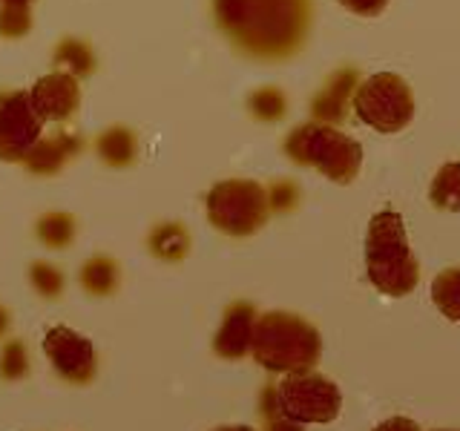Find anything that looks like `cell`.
Segmentation results:
<instances>
[{
	"label": "cell",
	"instance_id": "cell-1",
	"mask_svg": "<svg viewBox=\"0 0 460 431\" xmlns=\"http://www.w3.org/2000/svg\"><path fill=\"white\" fill-rule=\"evenodd\" d=\"M213 18L236 49L277 61L305 40L311 0H213Z\"/></svg>",
	"mask_w": 460,
	"mask_h": 431
},
{
	"label": "cell",
	"instance_id": "cell-2",
	"mask_svg": "<svg viewBox=\"0 0 460 431\" xmlns=\"http://www.w3.org/2000/svg\"><path fill=\"white\" fill-rule=\"evenodd\" d=\"M251 351L256 363L268 371L296 374L305 371L320 356V337L316 330L291 313H268L253 328Z\"/></svg>",
	"mask_w": 460,
	"mask_h": 431
},
{
	"label": "cell",
	"instance_id": "cell-3",
	"mask_svg": "<svg viewBox=\"0 0 460 431\" xmlns=\"http://www.w3.org/2000/svg\"><path fill=\"white\" fill-rule=\"evenodd\" d=\"M285 155L302 167L320 170L331 181L349 184L363 164V150L354 138L328 124H299L285 138Z\"/></svg>",
	"mask_w": 460,
	"mask_h": 431
},
{
	"label": "cell",
	"instance_id": "cell-4",
	"mask_svg": "<svg viewBox=\"0 0 460 431\" xmlns=\"http://www.w3.org/2000/svg\"><path fill=\"white\" fill-rule=\"evenodd\" d=\"M368 277L383 294H409L417 285V265L406 244L402 219L394 210H383L368 227Z\"/></svg>",
	"mask_w": 460,
	"mask_h": 431
},
{
	"label": "cell",
	"instance_id": "cell-5",
	"mask_svg": "<svg viewBox=\"0 0 460 431\" xmlns=\"http://www.w3.org/2000/svg\"><path fill=\"white\" fill-rule=\"evenodd\" d=\"M270 198L262 184L248 179L219 181L208 193V219L227 236H251L268 222Z\"/></svg>",
	"mask_w": 460,
	"mask_h": 431
},
{
	"label": "cell",
	"instance_id": "cell-6",
	"mask_svg": "<svg viewBox=\"0 0 460 431\" xmlns=\"http://www.w3.org/2000/svg\"><path fill=\"white\" fill-rule=\"evenodd\" d=\"M262 402L282 414L288 423H325L340 414V391L320 374H291L279 385L265 388Z\"/></svg>",
	"mask_w": 460,
	"mask_h": 431
},
{
	"label": "cell",
	"instance_id": "cell-7",
	"mask_svg": "<svg viewBox=\"0 0 460 431\" xmlns=\"http://www.w3.org/2000/svg\"><path fill=\"white\" fill-rule=\"evenodd\" d=\"M351 104L357 119L377 133H400L414 115L411 86L394 72H380V75L366 78L357 86Z\"/></svg>",
	"mask_w": 460,
	"mask_h": 431
},
{
	"label": "cell",
	"instance_id": "cell-8",
	"mask_svg": "<svg viewBox=\"0 0 460 431\" xmlns=\"http://www.w3.org/2000/svg\"><path fill=\"white\" fill-rule=\"evenodd\" d=\"M43 138V121L23 90L0 95V162L23 164Z\"/></svg>",
	"mask_w": 460,
	"mask_h": 431
},
{
	"label": "cell",
	"instance_id": "cell-9",
	"mask_svg": "<svg viewBox=\"0 0 460 431\" xmlns=\"http://www.w3.org/2000/svg\"><path fill=\"white\" fill-rule=\"evenodd\" d=\"M43 351H47L52 368L61 374L66 383H90L95 377L98 359H95V348L93 342L75 334L66 325H55L47 330L43 337Z\"/></svg>",
	"mask_w": 460,
	"mask_h": 431
},
{
	"label": "cell",
	"instance_id": "cell-10",
	"mask_svg": "<svg viewBox=\"0 0 460 431\" xmlns=\"http://www.w3.org/2000/svg\"><path fill=\"white\" fill-rule=\"evenodd\" d=\"M29 98H32V107L43 124H66L81 104V86L78 78L66 75V72H52V75L35 81Z\"/></svg>",
	"mask_w": 460,
	"mask_h": 431
},
{
	"label": "cell",
	"instance_id": "cell-11",
	"mask_svg": "<svg viewBox=\"0 0 460 431\" xmlns=\"http://www.w3.org/2000/svg\"><path fill=\"white\" fill-rule=\"evenodd\" d=\"M81 136L78 133H69V129H61V133L55 136H47L40 138L32 153L26 155L23 167L29 172H35V176H55V172H61L64 164L69 158H75L81 153Z\"/></svg>",
	"mask_w": 460,
	"mask_h": 431
},
{
	"label": "cell",
	"instance_id": "cell-12",
	"mask_svg": "<svg viewBox=\"0 0 460 431\" xmlns=\"http://www.w3.org/2000/svg\"><path fill=\"white\" fill-rule=\"evenodd\" d=\"M253 328H256V311L248 302H236L225 313V322L216 334V351L227 359H239L251 351L253 342Z\"/></svg>",
	"mask_w": 460,
	"mask_h": 431
},
{
	"label": "cell",
	"instance_id": "cell-13",
	"mask_svg": "<svg viewBox=\"0 0 460 431\" xmlns=\"http://www.w3.org/2000/svg\"><path fill=\"white\" fill-rule=\"evenodd\" d=\"M357 72L354 69H340L334 78L328 81V86L314 98L311 112L320 119V124L328 121H342L345 119V110H349V101H354L357 92Z\"/></svg>",
	"mask_w": 460,
	"mask_h": 431
},
{
	"label": "cell",
	"instance_id": "cell-14",
	"mask_svg": "<svg viewBox=\"0 0 460 431\" xmlns=\"http://www.w3.org/2000/svg\"><path fill=\"white\" fill-rule=\"evenodd\" d=\"M95 153L104 164L110 167H129L136 162V153H138V141L133 136V129H127L121 124H115L110 129L98 136L95 141Z\"/></svg>",
	"mask_w": 460,
	"mask_h": 431
},
{
	"label": "cell",
	"instance_id": "cell-15",
	"mask_svg": "<svg viewBox=\"0 0 460 431\" xmlns=\"http://www.w3.org/2000/svg\"><path fill=\"white\" fill-rule=\"evenodd\" d=\"M150 251L153 256L164 259V262H179L190 251V236H187V230L181 224L164 222L150 233Z\"/></svg>",
	"mask_w": 460,
	"mask_h": 431
},
{
	"label": "cell",
	"instance_id": "cell-16",
	"mask_svg": "<svg viewBox=\"0 0 460 431\" xmlns=\"http://www.w3.org/2000/svg\"><path fill=\"white\" fill-rule=\"evenodd\" d=\"M55 64L64 66V72L72 78H86V75H93V72H95V55L84 40L64 38L55 47Z\"/></svg>",
	"mask_w": 460,
	"mask_h": 431
},
{
	"label": "cell",
	"instance_id": "cell-17",
	"mask_svg": "<svg viewBox=\"0 0 460 431\" xmlns=\"http://www.w3.org/2000/svg\"><path fill=\"white\" fill-rule=\"evenodd\" d=\"M81 285L93 296H110L119 287V265L110 256H93L81 268Z\"/></svg>",
	"mask_w": 460,
	"mask_h": 431
},
{
	"label": "cell",
	"instance_id": "cell-18",
	"mask_svg": "<svg viewBox=\"0 0 460 431\" xmlns=\"http://www.w3.org/2000/svg\"><path fill=\"white\" fill-rule=\"evenodd\" d=\"M75 230H78V224L69 213H47V216H40L35 224L38 239L52 251L66 248V244L75 239Z\"/></svg>",
	"mask_w": 460,
	"mask_h": 431
},
{
	"label": "cell",
	"instance_id": "cell-19",
	"mask_svg": "<svg viewBox=\"0 0 460 431\" xmlns=\"http://www.w3.org/2000/svg\"><path fill=\"white\" fill-rule=\"evenodd\" d=\"M429 196L443 210H460V162L440 167Z\"/></svg>",
	"mask_w": 460,
	"mask_h": 431
},
{
	"label": "cell",
	"instance_id": "cell-20",
	"mask_svg": "<svg viewBox=\"0 0 460 431\" xmlns=\"http://www.w3.org/2000/svg\"><path fill=\"white\" fill-rule=\"evenodd\" d=\"M248 110L259 121H279L285 115V95L273 86H262L248 98Z\"/></svg>",
	"mask_w": 460,
	"mask_h": 431
},
{
	"label": "cell",
	"instance_id": "cell-21",
	"mask_svg": "<svg viewBox=\"0 0 460 431\" xmlns=\"http://www.w3.org/2000/svg\"><path fill=\"white\" fill-rule=\"evenodd\" d=\"M435 302L452 320H460V270H443L435 279Z\"/></svg>",
	"mask_w": 460,
	"mask_h": 431
},
{
	"label": "cell",
	"instance_id": "cell-22",
	"mask_svg": "<svg viewBox=\"0 0 460 431\" xmlns=\"http://www.w3.org/2000/svg\"><path fill=\"white\" fill-rule=\"evenodd\" d=\"M29 279H32L35 291L47 299L61 296V291H64V273L49 262H35L29 268Z\"/></svg>",
	"mask_w": 460,
	"mask_h": 431
},
{
	"label": "cell",
	"instance_id": "cell-23",
	"mask_svg": "<svg viewBox=\"0 0 460 431\" xmlns=\"http://www.w3.org/2000/svg\"><path fill=\"white\" fill-rule=\"evenodd\" d=\"M26 371H29L26 345L21 339L6 342L4 351H0V377H4V380H21Z\"/></svg>",
	"mask_w": 460,
	"mask_h": 431
},
{
	"label": "cell",
	"instance_id": "cell-24",
	"mask_svg": "<svg viewBox=\"0 0 460 431\" xmlns=\"http://www.w3.org/2000/svg\"><path fill=\"white\" fill-rule=\"evenodd\" d=\"M29 29H32V12H29V6L0 4V35L4 38H23Z\"/></svg>",
	"mask_w": 460,
	"mask_h": 431
},
{
	"label": "cell",
	"instance_id": "cell-25",
	"mask_svg": "<svg viewBox=\"0 0 460 431\" xmlns=\"http://www.w3.org/2000/svg\"><path fill=\"white\" fill-rule=\"evenodd\" d=\"M268 198H270V210H285L294 205L296 198V187L288 181H277L273 187H268Z\"/></svg>",
	"mask_w": 460,
	"mask_h": 431
},
{
	"label": "cell",
	"instance_id": "cell-26",
	"mask_svg": "<svg viewBox=\"0 0 460 431\" xmlns=\"http://www.w3.org/2000/svg\"><path fill=\"white\" fill-rule=\"evenodd\" d=\"M340 4L354 14H366V18H371V14H380L388 6V0H340Z\"/></svg>",
	"mask_w": 460,
	"mask_h": 431
},
{
	"label": "cell",
	"instance_id": "cell-27",
	"mask_svg": "<svg viewBox=\"0 0 460 431\" xmlns=\"http://www.w3.org/2000/svg\"><path fill=\"white\" fill-rule=\"evenodd\" d=\"M374 431H417V426L411 420H402V417H397V420H388L385 426L374 428Z\"/></svg>",
	"mask_w": 460,
	"mask_h": 431
},
{
	"label": "cell",
	"instance_id": "cell-28",
	"mask_svg": "<svg viewBox=\"0 0 460 431\" xmlns=\"http://www.w3.org/2000/svg\"><path fill=\"white\" fill-rule=\"evenodd\" d=\"M6 328H9V311L0 305V337L6 334Z\"/></svg>",
	"mask_w": 460,
	"mask_h": 431
},
{
	"label": "cell",
	"instance_id": "cell-29",
	"mask_svg": "<svg viewBox=\"0 0 460 431\" xmlns=\"http://www.w3.org/2000/svg\"><path fill=\"white\" fill-rule=\"evenodd\" d=\"M0 4H9V6H29L32 0H0Z\"/></svg>",
	"mask_w": 460,
	"mask_h": 431
},
{
	"label": "cell",
	"instance_id": "cell-30",
	"mask_svg": "<svg viewBox=\"0 0 460 431\" xmlns=\"http://www.w3.org/2000/svg\"><path fill=\"white\" fill-rule=\"evenodd\" d=\"M216 431H256L251 426H230V428H216Z\"/></svg>",
	"mask_w": 460,
	"mask_h": 431
}]
</instances>
